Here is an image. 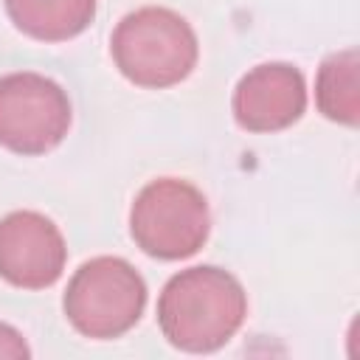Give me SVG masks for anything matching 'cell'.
Masks as SVG:
<instances>
[{"mask_svg": "<svg viewBox=\"0 0 360 360\" xmlns=\"http://www.w3.org/2000/svg\"><path fill=\"white\" fill-rule=\"evenodd\" d=\"M248 292L236 276L214 264L174 273L158 295V326L163 338L191 354L222 349L245 323Z\"/></svg>", "mask_w": 360, "mask_h": 360, "instance_id": "1", "label": "cell"}, {"mask_svg": "<svg viewBox=\"0 0 360 360\" xmlns=\"http://www.w3.org/2000/svg\"><path fill=\"white\" fill-rule=\"evenodd\" d=\"M110 53L124 79L146 90H163L194 70L200 45L186 17L163 6H143L121 17L110 37Z\"/></svg>", "mask_w": 360, "mask_h": 360, "instance_id": "2", "label": "cell"}, {"mask_svg": "<svg viewBox=\"0 0 360 360\" xmlns=\"http://www.w3.org/2000/svg\"><path fill=\"white\" fill-rule=\"evenodd\" d=\"M65 318L90 340L127 335L146 309V281L121 256H96L68 281Z\"/></svg>", "mask_w": 360, "mask_h": 360, "instance_id": "3", "label": "cell"}, {"mask_svg": "<svg viewBox=\"0 0 360 360\" xmlns=\"http://www.w3.org/2000/svg\"><path fill=\"white\" fill-rule=\"evenodd\" d=\"M211 233V211L197 186L180 177L146 183L129 208V236L152 259L180 262L194 256Z\"/></svg>", "mask_w": 360, "mask_h": 360, "instance_id": "4", "label": "cell"}, {"mask_svg": "<svg viewBox=\"0 0 360 360\" xmlns=\"http://www.w3.org/2000/svg\"><path fill=\"white\" fill-rule=\"evenodd\" d=\"M73 112L70 98L53 79L17 70L0 76V146L22 155L37 158L56 149L68 129Z\"/></svg>", "mask_w": 360, "mask_h": 360, "instance_id": "5", "label": "cell"}, {"mask_svg": "<svg viewBox=\"0 0 360 360\" xmlns=\"http://www.w3.org/2000/svg\"><path fill=\"white\" fill-rule=\"evenodd\" d=\"M68 264L56 222L39 211H11L0 219V278L20 290L53 287Z\"/></svg>", "mask_w": 360, "mask_h": 360, "instance_id": "6", "label": "cell"}, {"mask_svg": "<svg viewBox=\"0 0 360 360\" xmlns=\"http://www.w3.org/2000/svg\"><path fill=\"white\" fill-rule=\"evenodd\" d=\"M231 110L236 124L248 132H281L307 110L304 73L290 62L256 65L236 82Z\"/></svg>", "mask_w": 360, "mask_h": 360, "instance_id": "7", "label": "cell"}, {"mask_svg": "<svg viewBox=\"0 0 360 360\" xmlns=\"http://www.w3.org/2000/svg\"><path fill=\"white\" fill-rule=\"evenodd\" d=\"M17 31L39 42L79 37L96 17V0H3Z\"/></svg>", "mask_w": 360, "mask_h": 360, "instance_id": "8", "label": "cell"}, {"mask_svg": "<svg viewBox=\"0 0 360 360\" xmlns=\"http://www.w3.org/2000/svg\"><path fill=\"white\" fill-rule=\"evenodd\" d=\"M315 104L323 118L357 127L360 121V56L354 48L329 53L315 79Z\"/></svg>", "mask_w": 360, "mask_h": 360, "instance_id": "9", "label": "cell"}, {"mask_svg": "<svg viewBox=\"0 0 360 360\" xmlns=\"http://www.w3.org/2000/svg\"><path fill=\"white\" fill-rule=\"evenodd\" d=\"M0 357H8V360H25V357H31V349H28L25 338L14 326H8L3 321H0Z\"/></svg>", "mask_w": 360, "mask_h": 360, "instance_id": "10", "label": "cell"}]
</instances>
